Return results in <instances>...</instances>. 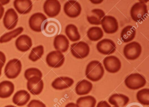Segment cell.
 Here are the masks:
<instances>
[{
    "instance_id": "1f68e13d",
    "label": "cell",
    "mask_w": 149,
    "mask_h": 107,
    "mask_svg": "<svg viewBox=\"0 0 149 107\" xmlns=\"http://www.w3.org/2000/svg\"><path fill=\"white\" fill-rule=\"evenodd\" d=\"M136 98L140 104L149 106V89H143L138 91L136 94Z\"/></svg>"
},
{
    "instance_id": "e0dca14e",
    "label": "cell",
    "mask_w": 149,
    "mask_h": 107,
    "mask_svg": "<svg viewBox=\"0 0 149 107\" xmlns=\"http://www.w3.org/2000/svg\"><path fill=\"white\" fill-rule=\"evenodd\" d=\"M15 46L19 51L22 52L27 51L32 47L33 42L31 38L27 35L20 36L15 40Z\"/></svg>"
},
{
    "instance_id": "83f0119b",
    "label": "cell",
    "mask_w": 149,
    "mask_h": 107,
    "mask_svg": "<svg viewBox=\"0 0 149 107\" xmlns=\"http://www.w3.org/2000/svg\"><path fill=\"white\" fill-rule=\"evenodd\" d=\"M96 103L94 96L88 95L79 97L77 100L76 104L78 107H95Z\"/></svg>"
},
{
    "instance_id": "4dcf8cb0",
    "label": "cell",
    "mask_w": 149,
    "mask_h": 107,
    "mask_svg": "<svg viewBox=\"0 0 149 107\" xmlns=\"http://www.w3.org/2000/svg\"><path fill=\"white\" fill-rule=\"evenodd\" d=\"M44 52V47L42 45H40L32 49L29 56V58L32 61L35 62L42 57Z\"/></svg>"
},
{
    "instance_id": "277c9868",
    "label": "cell",
    "mask_w": 149,
    "mask_h": 107,
    "mask_svg": "<svg viewBox=\"0 0 149 107\" xmlns=\"http://www.w3.org/2000/svg\"><path fill=\"white\" fill-rule=\"evenodd\" d=\"M22 64L18 59L15 58L9 61L5 67V74L9 79L17 78L21 72Z\"/></svg>"
},
{
    "instance_id": "cb8c5ba5",
    "label": "cell",
    "mask_w": 149,
    "mask_h": 107,
    "mask_svg": "<svg viewBox=\"0 0 149 107\" xmlns=\"http://www.w3.org/2000/svg\"><path fill=\"white\" fill-rule=\"evenodd\" d=\"M105 16V12L100 9H94L91 11V15L87 16V20L91 25H99L101 20Z\"/></svg>"
},
{
    "instance_id": "ba28073f",
    "label": "cell",
    "mask_w": 149,
    "mask_h": 107,
    "mask_svg": "<svg viewBox=\"0 0 149 107\" xmlns=\"http://www.w3.org/2000/svg\"><path fill=\"white\" fill-rule=\"evenodd\" d=\"M65 59L64 55L61 51H52L47 55L46 62L50 67L58 68L63 65Z\"/></svg>"
},
{
    "instance_id": "f1b7e54d",
    "label": "cell",
    "mask_w": 149,
    "mask_h": 107,
    "mask_svg": "<svg viewBox=\"0 0 149 107\" xmlns=\"http://www.w3.org/2000/svg\"><path fill=\"white\" fill-rule=\"evenodd\" d=\"M104 32L100 27L94 26L90 28L87 31V36L90 40L97 41L103 37Z\"/></svg>"
},
{
    "instance_id": "7402d4cb",
    "label": "cell",
    "mask_w": 149,
    "mask_h": 107,
    "mask_svg": "<svg viewBox=\"0 0 149 107\" xmlns=\"http://www.w3.org/2000/svg\"><path fill=\"white\" fill-rule=\"evenodd\" d=\"M129 101V97L123 94H113L109 99V103L115 107H125Z\"/></svg>"
},
{
    "instance_id": "b9f144b4",
    "label": "cell",
    "mask_w": 149,
    "mask_h": 107,
    "mask_svg": "<svg viewBox=\"0 0 149 107\" xmlns=\"http://www.w3.org/2000/svg\"><path fill=\"white\" fill-rule=\"evenodd\" d=\"M5 107H15V106H14V105H7V106H5Z\"/></svg>"
},
{
    "instance_id": "f35d334b",
    "label": "cell",
    "mask_w": 149,
    "mask_h": 107,
    "mask_svg": "<svg viewBox=\"0 0 149 107\" xmlns=\"http://www.w3.org/2000/svg\"><path fill=\"white\" fill-rule=\"evenodd\" d=\"M91 1V2L93 3V4H101V3H102V2L103 1Z\"/></svg>"
},
{
    "instance_id": "60d3db41",
    "label": "cell",
    "mask_w": 149,
    "mask_h": 107,
    "mask_svg": "<svg viewBox=\"0 0 149 107\" xmlns=\"http://www.w3.org/2000/svg\"><path fill=\"white\" fill-rule=\"evenodd\" d=\"M128 107H141V106H139V105H138V104H136V103H135V104H130V106H129Z\"/></svg>"
},
{
    "instance_id": "8fae6325",
    "label": "cell",
    "mask_w": 149,
    "mask_h": 107,
    "mask_svg": "<svg viewBox=\"0 0 149 107\" xmlns=\"http://www.w3.org/2000/svg\"><path fill=\"white\" fill-rule=\"evenodd\" d=\"M27 87L31 94L34 95H38L43 90L44 82L40 77L33 76L28 80Z\"/></svg>"
},
{
    "instance_id": "74e56055",
    "label": "cell",
    "mask_w": 149,
    "mask_h": 107,
    "mask_svg": "<svg viewBox=\"0 0 149 107\" xmlns=\"http://www.w3.org/2000/svg\"><path fill=\"white\" fill-rule=\"evenodd\" d=\"M65 107H78L76 103H69L67 105L65 106Z\"/></svg>"
},
{
    "instance_id": "4fadbf2b",
    "label": "cell",
    "mask_w": 149,
    "mask_h": 107,
    "mask_svg": "<svg viewBox=\"0 0 149 107\" xmlns=\"http://www.w3.org/2000/svg\"><path fill=\"white\" fill-rule=\"evenodd\" d=\"M81 7L76 1H69L65 3L63 7L64 13L69 17L75 18L80 15L81 11Z\"/></svg>"
},
{
    "instance_id": "44dd1931",
    "label": "cell",
    "mask_w": 149,
    "mask_h": 107,
    "mask_svg": "<svg viewBox=\"0 0 149 107\" xmlns=\"http://www.w3.org/2000/svg\"><path fill=\"white\" fill-rule=\"evenodd\" d=\"M13 4L15 10L20 14H28L33 8V3L31 0H15Z\"/></svg>"
},
{
    "instance_id": "9a60e30c",
    "label": "cell",
    "mask_w": 149,
    "mask_h": 107,
    "mask_svg": "<svg viewBox=\"0 0 149 107\" xmlns=\"http://www.w3.org/2000/svg\"><path fill=\"white\" fill-rule=\"evenodd\" d=\"M19 20V16L13 8L8 9L3 18V24L8 30H12L16 27Z\"/></svg>"
},
{
    "instance_id": "7a4b0ae2",
    "label": "cell",
    "mask_w": 149,
    "mask_h": 107,
    "mask_svg": "<svg viewBox=\"0 0 149 107\" xmlns=\"http://www.w3.org/2000/svg\"><path fill=\"white\" fill-rule=\"evenodd\" d=\"M147 5L143 2L135 3L131 8L130 15L133 21L136 22L143 21L148 15Z\"/></svg>"
},
{
    "instance_id": "7bdbcfd3",
    "label": "cell",
    "mask_w": 149,
    "mask_h": 107,
    "mask_svg": "<svg viewBox=\"0 0 149 107\" xmlns=\"http://www.w3.org/2000/svg\"></svg>"
},
{
    "instance_id": "ac0fdd59",
    "label": "cell",
    "mask_w": 149,
    "mask_h": 107,
    "mask_svg": "<svg viewBox=\"0 0 149 107\" xmlns=\"http://www.w3.org/2000/svg\"><path fill=\"white\" fill-rule=\"evenodd\" d=\"M74 83L72 78L67 76H61L56 78L52 82V86L56 90H63L71 87Z\"/></svg>"
},
{
    "instance_id": "8d00e7d4",
    "label": "cell",
    "mask_w": 149,
    "mask_h": 107,
    "mask_svg": "<svg viewBox=\"0 0 149 107\" xmlns=\"http://www.w3.org/2000/svg\"><path fill=\"white\" fill-rule=\"evenodd\" d=\"M5 12V8L0 4V20L3 17Z\"/></svg>"
},
{
    "instance_id": "3957f363",
    "label": "cell",
    "mask_w": 149,
    "mask_h": 107,
    "mask_svg": "<svg viewBox=\"0 0 149 107\" xmlns=\"http://www.w3.org/2000/svg\"><path fill=\"white\" fill-rule=\"evenodd\" d=\"M124 82L128 88L132 90H137L144 87L146 80L142 75L135 73L128 75L125 80Z\"/></svg>"
},
{
    "instance_id": "6da1fadb",
    "label": "cell",
    "mask_w": 149,
    "mask_h": 107,
    "mask_svg": "<svg viewBox=\"0 0 149 107\" xmlns=\"http://www.w3.org/2000/svg\"><path fill=\"white\" fill-rule=\"evenodd\" d=\"M104 70L102 63L98 61H91L86 67L85 75L90 80L97 82L100 80L104 75Z\"/></svg>"
},
{
    "instance_id": "d6a6232c",
    "label": "cell",
    "mask_w": 149,
    "mask_h": 107,
    "mask_svg": "<svg viewBox=\"0 0 149 107\" xmlns=\"http://www.w3.org/2000/svg\"><path fill=\"white\" fill-rule=\"evenodd\" d=\"M24 76L25 78L28 80L30 78L33 76H38L42 78V73L41 71L38 68H28L25 71Z\"/></svg>"
},
{
    "instance_id": "5b68a950",
    "label": "cell",
    "mask_w": 149,
    "mask_h": 107,
    "mask_svg": "<svg viewBox=\"0 0 149 107\" xmlns=\"http://www.w3.org/2000/svg\"><path fill=\"white\" fill-rule=\"evenodd\" d=\"M142 51L141 45L136 41L125 45L123 49L125 57L130 60H135L137 59L141 55Z\"/></svg>"
},
{
    "instance_id": "f546056e",
    "label": "cell",
    "mask_w": 149,
    "mask_h": 107,
    "mask_svg": "<svg viewBox=\"0 0 149 107\" xmlns=\"http://www.w3.org/2000/svg\"><path fill=\"white\" fill-rule=\"evenodd\" d=\"M23 30L24 29L23 27H19L12 31L3 34L0 37V43L3 44L9 42L13 38L16 37L17 36L21 34Z\"/></svg>"
},
{
    "instance_id": "d590c367",
    "label": "cell",
    "mask_w": 149,
    "mask_h": 107,
    "mask_svg": "<svg viewBox=\"0 0 149 107\" xmlns=\"http://www.w3.org/2000/svg\"><path fill=\"white\" fill-rule=\"evenodd\" d=\"M6 60V55L3 52L0 51V63L5 64Z\"/></svg>"
},
{
    "instance_id": "7c38bea8",
    "label": "cell",
    "mask_w": 149,
    "mask_h": 107,
    "mask_svg": "<svg viewBox=\"0 0 149 107\" xmlns=\"http://www.w3.org/2000/svg\"><path fill=\"white\" fill-rule=\"evenodd\" d=\"M96 48L98 51L102 54L110 55L116 51V46L111 39H104L97 43Z\"/></svg>"
},
{
    "instance_id": "d6986e66",
    "label": "cell",
    "mask_w": 149,
    "mask_h": 107,
    "mask_svg": "<svg viewBox=\"0 0 149 107\" xmlns=\"http://www.w3.org/2000/svg\"><path fill=\"white\" fill-rule=\"evenodd\" d=\"M70 43L65 35L59 34L56 36L54 39V45L56 51L64 53L69 47Z\"/></svg>"
},
{
    "instance_id": "484cf974",
    "label": "cell",
    "mask_w": 149,
    "mask_h": 107,
    "mask_svg": "<svg viewBox=\"0 0 149 107\" xmlns=\"http://www.w3.org/2000/svg\"><path fill=\"white\" fill-rule=\"evenodd\" d=\"M136 29L132 25H127L125 27L121 32V38L124 43L132 41L136 37Z\"/></svg>"
},
{
    "instance_id": "836d02e7",
    "label": "cell",
    "mask_w": 149,
    "mask_h": 107,
    "mask_svg": "<svg viewBox=\"0 0 149 107\" xmlns=\"http://www.w3.org/2000/svg\"><path fill=\"white\" fill-rule=\"evenodd\" d=\"M27 107H47V106L40 100H33L28 103Z\"/></svg>"
},
{
    "instance_id": "2e32d148",
    "label": "cell",
    "mask_w": 149,
    "mask_h": 107,
    "mask_svg": "<svg viewBox=\"0 0 149 107\" xmlns=\"http://www.w3.org/2000/svg\"><path fill=\"white\" fill-rule=\"evenodd\" d=\"M61 28V24L58 20L51 18L45 22L42 29L47 36L51 37L58 34Z\"/></svg>"
},
{
    "instance_id": "5bb4252c",
    "label": "cell",
    "mask_w": 149,
    "mask_h": 107,
    "mask_svg": "<svg viewBox=\"0 0 149 107\" xmlns=\"http://www.w3.org/2000/svg\"><path fill=\"white\" fill-rule=\"evenodd\" d=\"M103 64L105 70L111 73H115L120 70L122 66L121 61L116 56H107L103 60Z\"/></svg>"
},
{
    "instance_id": "9c48e42d",
    "label": "cell",
    "mask_w": 149,
    "mask_h": 107,
    "mask_svg": "<svg viewBox=\"0 0 149 107\" xmlns=\"http://www.w3.org/2000/svg\"><path fill=\"white\" fill-rule=\"evenodd\" d=\"M101 24L104 31L107 34L115 33L118 29V22L112 16L105 15L101 20Z\"/></svg>"
},
{
    "instance_id": "d4e9b609",
    "label": "cell",
    "mask_w": 149,
    "mask_h": 107,
    "mask_svg": "<svg viewBox=\"0 0 149 107\" xmlns=\"http://www.w3.org/2000/svg\"><path fill=\"white\" fill-rule=\"evenodd\" d=\"M92 83L86 80H83L77 84L75 87L76 93L78 95L82 96L88 94L92 90Z\"/></svg>"
},
{
    "instance_id": "ffe728a7",
    "label": "cell",
    "mask_w": 149,
    "mask_h": 107,
    "mask_svg": "<svg viewBox=\"0 0 149 107\" xmlns=\"http://www.w3.org/2000/svg\"><path fill=\"white\" fill-rule=\"evenodd\" d=\"M31 98V96L26 90L22 89L19 90L14 95L13 101L18 106H23L28 103Z\"/></svg>"
},
{
    "instance_id": "603a6c76",
    "label": "cell",
    "mask_w": 149,
    "mask_h": 107,
    "mask_svg": "<svg viewBox=\"0 0 149 107\" xmlns=\"http://www.w3.org/2000/svg\"><path fill=\"white\" fill-rule=\"evenodd\" d=\"M14 90V84L12 82L5 80L0 82V98H8L13 94Z\"/></svg>"
},
{
    "instance_id": "8992f818",
    "label": "cell",
    "mask_w": 149,
    "mask_h": 107,
    "mask_svg": "<svg viewBox=\"0 0 149 107\" xmlns=\"http://www.w3.org/2000/svg\"><path fill=\"white\" fill-rule=\"evenodd\" d=\"M90 51L88 45L84 42L80 41L74 43L70 46V52L75 58L79 59L84 58L89 54Z\"/></svg>"
},
{
    "instance_id": "30bf717a",
    "label": "cell",
    "mask_w": 149,
    "mask_h": 107,
    "mask_svg": "<svg viewBox=\"0 0 149 107\" xmlns=\"http://www.w3.org/2000/svg\"><path fill=\"white\" fill-rule=\"evenodd\" d=\"M61 6L57 0H47L43 4V10L49 17L54 18L61 12Z\"/></svg>"
},
{
    "instance_id": "e575fe53",
    "label": "cell",
    "mask_w": 149,
    "mask_h": 107,
    "mask_svg": "<svg viewBox=\"0 0 149 107\" xmlns=\"http://www.w3.org/2000/svg\"><path fill=\"white\" fill-rule=\"evenodd\" d=\"M96 107H111L106 101H101L98 103Z\"/></svg>"
},
{
    "instance_id": "4316f807",
    "label": "cell",
    "mask_w": 149,
    "mask_h": 107,
    "mask_svg": "<svg viewBox=\"0 0 149 107\" xmlns=\"http://www.w3.org/2000/svg\"><path fill=\"white\" fill-rule=\"evenodd\" d=\"M65 33L69 39L72 42H76L81 39V35L77 27L72 24L67 25L65 28Z\"/></svg>"
},
{
    "instance_id": "52a82bcc",
    "label": "cell",
    "mask_w": 149,
    "mask_h": 107,
    "mask_svg": "<svg viewBox=\"0 0 149 107\" xmlns=\"http://www.w3.org/2000/svg\"><path fill=\"white\" fill-rule=\"evenodd\" d=\"M47 19L46 16L41 12H37L32 15L29 20L30 29L36 32H41L45 21Z\"/></svg>"
},
{
    "instance_id": "ab89813d",
    "label": "cell",
    "mask_w": 149,
    "mask_h": 107,
    "mask_svg": "<svg viewBox=\"0 0 149 107\" xmlns=\"http://www.w3.org/2000/svg\"><path fill=\"white\" fill-rule=\"evenodd\" d=\"M5 64H2V63H0V76L1 75V72H2V68L4 66Z\"/></svg>"
}]
</instances>
